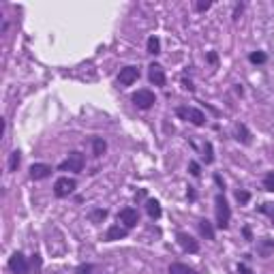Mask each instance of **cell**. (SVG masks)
<instances>
[{"label": "cell", "instance_id": "1", "mask_svg": "<svg viewBox=\"0 0 274 274\" xmlns=\"http://www.w3.org/2000/svg\"><path fill=\"white\" fill-rule=\"evenodd\" d=\"M214 210H217V225L221 229H227L229 219H231V210H229V206H227L223 195H217V199H214Z\"/></svg>", "mask_w": 274, "mask_h": 274}, {"label": "cell", "instance_id": "2", "mask_svg": "<svg viewBox=\"0 0 274 274\" xmlns=\"http://www.w3.org/2000/svg\"><path fill=\"white\" fill-rule=\"evenodd\" d=\"M176 114L182 118V120H188L191 124L195 126H203L206 124V116H203V111L201 109H197V107H178L176 109Z\"/></svg>", "mask_w": 274, "mask_h": 274}, {"label": "cell", "instance_id": "3", "mask_svg": "<svg viewBox=\"0 0 274 274\" xmlns=\"http://www.w3.org/2000/svg\"><path fill=\"white\" fill-rule=\"evenodd\" d=\"M133 103L140 109H150L154 103H157V97H154V92L148 90V88H142V90H137L133 94Z\"/></svg>", "mask_w": 274, "mask_h": 274}, {"label": "cell", "instance_id": "4", "mask_svg": "<svg viewBox=\"0 0 274 274\" xmlns=\"http://www.w3.org/2000/svg\"><path fill=\"white\" fill-rule=\"evenodd\" d=\"M84 169V154L80 152H71L68 157L60 163V171H82Z\"/></svg>", "mask_w": 274, "mask_h": 274}, {"label": "cell", "instance_id": "5", "mask_svg": "<svg viewBox=\"0 0 274 274\" xmlns=\"http://www.w3.org/2000/svg\"><path fill=\"white\" fill-rule=\"evenodd\" d=\"M75 180L73 178H66V176H62V178H58L56 180V184H54V195L56 197H68L73 191H75Z\"/></svg>", "mask_w": 274, "mask_h": 274}, {"label": "cell", "instance_id": "6", "mask_svg": "<svg viewBox=\"0 0 274 274\" xmlns=\"http://www.w3.org/2000/svg\"><path fill=\"white\" fill-rule=\"evenodd\" d=\"M9 270L13 274H28V261H26V257L22 253H13L11 259H9Z\"/></svg>", "mask_w": 274, "mask_h": 274}, {"label": "cell", "instance_id": "7", "mask_svg": "<svg viewBox=\"0 0 274 274\" xmlns=\"http://www.w3.org/2000/svg\"><path fill=\"white\" fill-rule=\"evenodd\" d=\"M118 221L122 223V225H124L126 229H131V227H135L137 223H140V214H137V210H135V208H124V210H120Z\"/></svg>", "mask_w": 274, "mask_h": 274}, {"label": "cell", "instance_id": "8", "mask_svg": "<svg viewBox=\"0 0 274 274\" xmlns=\"http://www.w3.org/2000/svg\"><path fill=\"white\" fill-rule=\"evenodd\" d=\"M148 80L154 84V86H165V68H163L161 64H157V62H152L150 66H148Z\"/></svg>", "mask_w": 274, "mask_h": 274}, {"label": "cell", "instance_id": "9", "mask_svg": "<svg viewBox=\"0 0 274 274\" xmlns=\"http://www.w3.org/2000/svg\"><path fill=\"white\" fill-rule=\"evenodd\" d=\"M137 77H140V68L137 66H124V68H120V73H118V82L122 86H131Z\"/></svg>", "mask_w": 274, "mask_h": 274}, {"label": "cell", "instance_id": "10", "mask_svg": "<svg viewBox=\"0 0 274 274\" xmlns=\"http://www.w3.org/2000/svg\"><path fill=\"white\" fill-rule=\"evenodd\" d=\"M176 238H178V244L182 246L184 251H188V253H197V251H199V244H197V240L193 236H188V234H184V231H180Z\"/></svg>", "mask_w": 274, "mask_h": 274}, {"label": "cell", "instance_id": "11", "mask_svg": "<svg viewBox=\"0 0 274 274\" xmlns=\"http://www.w3.org/2000/svg\"><path fill=\"white\" fill-rule=\"evenodd\" d=\"M51 176V167L45 165V163H34L30 165V178L32 180H45Z\"/></svg>", "mask_w": 274, "mask_h": 274}, {"label": "cell", "instance_id": "12", "mask_svg": "<svg viewBox=\"0 0 274 274\" xmlns=\"http://www.w3.org/2000/svg\"><path fill=\"white\" fill-rule=\"evenodd\" d=\"M126 234H128V229H126L124 225H111V227L107 229V234H105V240H107V242H114V240L126 238Z\"/></svg>", "mask_w": 274, "mask_h": 274}, {"label": "cell", "instance_id": "13", "mask_svg": "<svg viewBox=\"0 0 274 274\" xmlns=\"http://www.w3.org/2000/svg\"><path fill=\"white\" fill-rule=\"evenodd\" d=\"M105 150H107L105 140H103V137H92V154L94 157H101Z\"/></svg>", "mask_w": 274, "mask_h": 274}, {"label": "cell", "instance_id": "14", "mask_svg": "<svg viewBox=\"0 0 274 274\" xmlns=\"http://www.w3.org/2000/svg\"><path fill=\"white\" fill-rule=\"evenodd\" d=\"M169 274H197L193 268H188L186 263H171L169 265Z\"/></svg>", "mask_w": 274, "mask_h": 274}, {"label": "cell", "instance_id": "15", "mask_svg": "<svg viewBox=\"0 0 274 274\" xmlns=\"http://www.w3.org/2000/svg\"><path fill=\"white\" fill-rule=\"evenodd\" d=\"M236 140L238 142H242V144H251V133L246 131V126L244 124H240V126H236Z\"/></svg>", "mask_w": 274, "mask_h": 274}, {"label": "cell", "instance_id": "16", "mask_svg": "<svg viewBox=\"0 0 274 274\" xmlns=\"http://www.w3.org/2000/svg\"><path fill=\"white\" fill-rule=\"evenodd\" d=\"M146 47H148V54H152V56L161 54V41L157 37H150L148 43H146Z\"/></svg>", "mask_w": 274, "mask_h": 274}, {"label": "cell", "instance_id": "17", "mask_svg": "<svg viewBox=\"0 0 274 274\" xmlns=\"http://www.w3.org/2000/svg\"><path fill=\"white\" fill-rule=\"evenodd\" d=\"M20 161H22L20 150H15V152L9 154V171H17V167H20Z\"/></svg>", "mask_w": 274, "mask_h": 274}, {"label": "cell", "instance_id": "18", "mask_svg": "<svg viewBox=\"0 0 274 274\" xmlns=\"http://www.w3.org/2000/svg\"><path fill=\"white\" fill-rule=\"evenodd\" d=\"M146 210H148V214H150L152 219H159L161 217V203L154 201V199H150L148 203H146Z\"/></svg>", "mask_w": 274, "mask_h": 274}, {"label": "cell", "instance_id": "19", "mask_svg": "<svg viewBox=\"0 0 274 274\" xmlns=\"http://www.w3.org/2000/svg\"><path fill=\"white\" fill-rule=\"evenodd\" d=\"M199 229H201V234H203L206 238H208V240H212V238H214V231H212V225H210V223H208V221H201V223H199Z\"/></svg>", "mask_w": 274, "mask_h": 274}, {"label": "cell", "instance_id": "20", "mask_svg": "<svg viewBox=\"0 0 274 274\" xmlns=\"http://www.w3.org/2000/svg\"><path fill=\"white\" fill-rule=\"evenodd\" d=\"M263 188H265V191H270V193H274V171L265 174V178H263Z\"/></svg>", "mask_w": 274, "mask_h": 274}, {"label": "cell", "instance_id": "21", "mask_svg": "<svg viewBox=\"0 0 274 274\" xmlns=\"http://www.w3.org/2000/svg\"><path fill=\"white\" fill-rule=\"evenodd\" d=\"M259 210H261L263 214H268V217H270V221L274 223V203H263Z\"/></svg>", "mask_w": 274, "mask_h": 274}, {"label": "cell", "instance_id": "22", "mask_svg": "<svg viewBox=\"0 0 274 274\" xmlns=\"http://www.w3.org/2000/svg\"><path fill=\"white\" fill-rule=\"evenodd\" d=\"M203 152H206V163H212V161H214V157H212V144H210V142H206Z\"/></svg>", "mask_w": 274, "mask_h": 274}, {"label": "cell", "instance_id": "23", "mask_svg": "<svg viewBox=\"0 0 274 274\" xmlns=\"http://www.w3.org/2000/svg\"><path fill=\"white\" fill-rule=\"evenodd\" d=\"M261 246H263V248H261V251H263V255H268V253L272 251V248H274V240H270V238H265Z\"/></svg>", "mask_w": 274, "mask_h": 274}, {"label": "cell", "instance_id": "24", "mask_svg": "<svg viewBox=\"0 0 274 274\" xmlns=\"http://www.w3.org/2000/svg\"><path fill=\"white\" fill-rule=\"evenodd\" d=\"M251 62H255V64L265 62V54H261V51H257V54H251Z\"/></svg>", "mask_w": 274, "mask_h": 274}, {"label": "cell", "instance_id": "25", "mask_svg": "<svg viewBox=\"0 0 274 274\" xmlns=\"http://www.w3.org/2000/svg\"><path fill=\"white\" fill-rule=\"evenodd\" d=\"M107 217V210H94L92 212V221H103Z\"/></svg>", "mask_w": 274, "mask_h": 274}, {"label": "cell", "instance_id": "26", "mask_svg": "<svg viewBox=\"0 0 274 274\" xmlns=\"http://www.w3.org/2000/svg\"><path fill=\"white\" fill-rule=\"evenodd\" d=\"M210 0H199V3H197L195 7H197V11H208V9H210Z\"/></svg>", "mask_w": 274, "mask_h": 274}, {"label": "cell", "instance_id": "27", "mask_svg": "<svg viewBox=\"0 0 274 274\" xmlns=\"http://www.w3.org/2000/svg\"><path fill=\"white\" fill-rule=\"evenodd\" d=\"M236 197H238V201H240V203H246V201H248V197H251V195H248L246 191H238V193H236Z\"/></svg>", "mask_w": 274, "mask_h": 274}, {"label": "cell", "instance_id": "28", "mask_svg": "<svg viewBox=\"0 0 274 274\" xmlns=\"http://www.w3.org/2000/svg\"><path fill=\"white\" fill-rule=\"evenodd\" d=\"M75 274H92V265H80L75 270Z\"/></svg>", "mask_w": 274, "mask_h": 274}, {"label": "cell", "instance_id": "29", "mask_svg": "<svg viewBox=\"0 0 274 274\" xmlns=\"http://www.w3.org/2000/svg\"><path fill=\"white\" fill-rule=\"evenodd\" d=\"M188 169H191V174H193V176H199V165H197L195 161L188 163Z\"/></svg>", "mask_w": 274, "mask_h": 274}, {"label": "cell", "instance_id": "30", "mask_svg": "<svg viewBox=\"0 0 274 274\" xmlns=\"http://www.w3.org/2000/svg\"><path fill=\"white\" fill-rule=\"evenodd\" d=\"M238 270H240V272H242V274H251V270H248V268H246V265H238Z\"/></svg>", "mask_w": 274, "mask_h": 274}]
</instances>
